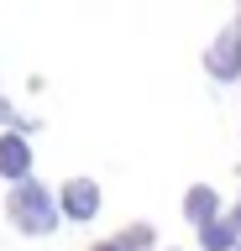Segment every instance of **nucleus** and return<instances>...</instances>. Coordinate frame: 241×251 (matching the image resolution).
Wrapping results in <instances>:
<instances>
[{"label":"nucleus","instance_id":"8","mask_svg":"<svg viewBox=\"0 0 241 251\" xmlns=\"http://www.w3.org/2000/svg\"><path fill=\"white\" fill-rule=\"evenodd\" d=\"M236 225H241V209H236Z\"/></svg>","mask_w":241,"mask_h":251},{"label":"nucleus","instance_id":"6","mask_svg":"<svg viewBox=\"0 0 241 251\" xmlns=\"http://www.w3.org/2000/svg\"><path fill=\"white\" fill-rule=\"evenodd\" d=\"M199 241H205V251H225L236 241V220H210V225H199Z\"/></svg>","mask_w":241,"mask_h":251},{"label":"nucleus","instance_id":"3","mask_svg":"<svg viewBox=\"0 0 241 251\" xmlns=\"http://www.w3.org/2000/svg\"><path fill=\"white\" fill-rule=\"evenodd\" d=\"M205 63H210V74H215V78H236L241 74V31H220Z\"/></svg>","mask_w":241,"mask_h":251},{"label":"nucleus","instance_id":"7","mask_svg":"<svg viewBox=\"0 0 241 251\" xmlns=\"http://www.w3.org/2000/svg\"><path fill=\"white\" fill-rule=\"evenodd\" d=\"M95 251H126V246H95Z\"/></svg>","mask_w":241,"mask_h":251},{"label":"nucleus","instance_id":"2","mask_svg":"<svg viewBox=\"0 0 241 251\" xmlns=\"http://www.w3.org/2000/svg\"><path fill=\"white\" fill-rule=\"evenodd\" d=\"M58 204H63L68 220H95L100 215V188L89 183V178H68L63 194H58Z\"/></svg>","mask_w":241,"mask_h":251},{"label":"nucleus","instance_id":"4","mask_svg":"<svg viewBox=\"0 0 241 251\" xmlns=\"http://www.w3.org/2000/svg\"><path fill=\"white\" fill-rule=\"evenodd\" d=\"M0 173L16 178V183H27V173H32V152H27V141H21V136H0Z\"/></svg>","mask_w":241,"mask_h":251},{"label":"nucleus","instance_id":"1","mask_svg":"<svg viewBox=\"0 0 241 251\" xmlns=\"http://www.w3.org/2000/svg\"><path fill=\"white\" fill-rule=\"evenodd\" d=\"M5 209H11V220H16L27 235H48L53 225H58V199H53L42 183H16V194L5 199Z\"/></svg>","mask_w":241,"mask_h":251},{"label":"nucleus","instance_id":"5","mask_svg":"<svg viewBox=\"0 0 241 251\" xmlns=\"http://www.w3.org/2000/svg\"><path fill=\"white\" fill-rule=\"evenodd\" d=\"M215 209H220V194H215L210 183H194L189 194H184V215L199 220V225H210V220H215Z\"/></svg>","mask_w":241,"mask_h":251}]
</instances>
